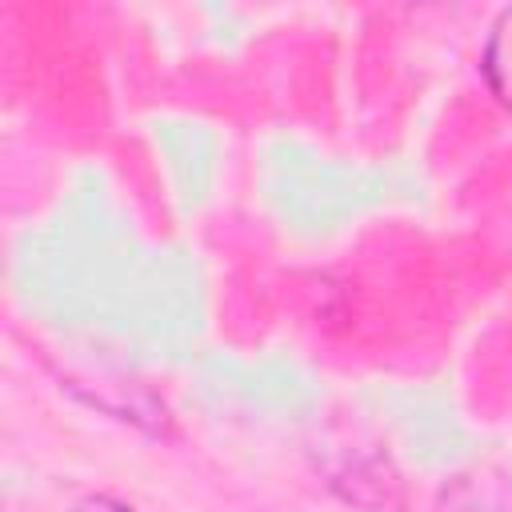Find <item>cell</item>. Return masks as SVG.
I'll list each match as a JSON object with an SVG mask.
<instances>
[{
    "label": "cell",
    "mask_w": 512,
    "mask_h": 512,
    "mask_svg": "<svg viewBox=\"0 0 512 512\" xmlns=\"http://www.w3.org/2000/svg\"><path fill=\"white\" fill-rule=\"evenodd\" d=\"M320 472L328 480V488L336 496H344L356 508L368 512H388L400 504V476L392 472L388 456L372 444L360 440H344V444H328Z\"/></svg>",
    "instance_id": "cell-1"
},
{
    "label": "cell",
    "mask_w": 512,
    "mask_h": 512,
    "mask_svg": "<svg viewBox=\"0 0 512 512\" xmlns=\"http://www.w3.org/2000/svg\"><path fill=\"white\" fill-rule=\"evenodd\" d=\"M436 512H512V472L504 468L456 472L436 492Z\"/></svg>",
    "instance_id": "cell-2"
},
{
    "label": "cell",
    "mask_w": 512,
    "mask_h": 512,
    "mask_svg": "<svg viewBox=\"0 0 512 512\" xmlns=\"http://www.w3.org/2000/svg\"><path fill=\"white\" fill-rule=\"evenodd\" d=\"M480 68H484V80L492 88V96L512 108V8H504L484 40V56H480Z\"/></svg>",
    "instance_id": "cell-3"
},
{
    "label": "cell",
    "mask_w": 512,
    "mask_h": 512,
    "mask_svg": "<svg viewBox=\"0 0 512 512\" xmlns=\"http://www.w3.org/2000/svg\"><path fill=\"white\" fill-rule=\"evenodd\" d=\"M72 512H136L128 500H120V496H108V492H96V496H84Z\"/></svg>",
    "instance_id": "cell-4"
}]
</instances>
